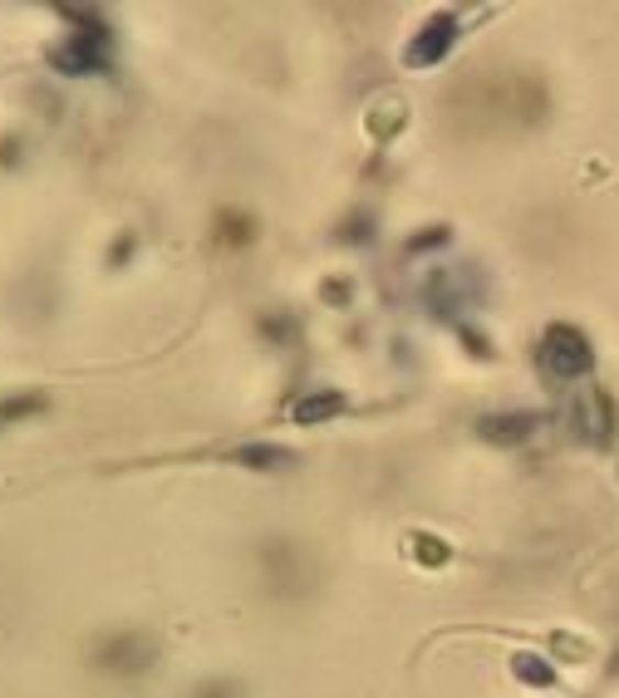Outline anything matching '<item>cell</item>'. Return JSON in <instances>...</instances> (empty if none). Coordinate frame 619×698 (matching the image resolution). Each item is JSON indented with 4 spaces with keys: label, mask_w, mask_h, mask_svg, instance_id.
I'll use <instances>...</instances> for the list:
<instances>
[{
    "label": "cell",
    "mask_w": 619,
    "mask_h": 698,
    "mask_svg": "<svg viewBox=\"0 0 619 698\" xmlns=\"http://www.w3.org/2000/svg\"><path fill=\"white\" fill-rule=\"evenodd\" d=\"M453 103H467L463 119H491L497 129H531L551 113V89L537 74H477L453 94Z\"/></svg>",
    "instance_id": "cell-1"
},
{
    "label": "cell",
    "mask_w": 619,
    "mask_h": 698,
    "mask_svg": "<svg viewBox=\"0 0 619 698\" xmlns=\"http://www.w3.org/2000/svg\"><path fill=\"white\" fill-rule=\"evenodd\" d=\"M261 570H266V590L270 596L300 600L314 590V560L306 546L296 542H266L261 546Z\"/></svg>",
    "instance_id": "cell-2"
},
{
    "label": "cell",
    "mask_w": 619,
    "mask_h": 698,
    "mask_svg": "<svg viewBox=\"0 0 619 698\" xmlns=\"http://www.w3.org/2000/svg\"><path fill=\"white\" fill-rule=\"evenodd\" d=\"M89 659H93V669L119 674V679H129V674H148L157 664V640L148 630H113L93 644Z\"/></svg>",
    "instance_id": "cell-3"
},
{
    "label": "cell",
    "mask_w": 619,
    "mask_h": 698,
    "mask_svg": "<svg viewBox=\"0 0 619 698\" xmlns=\"http://www.w3.org/2000/svg\"><path fill=\"white\" fill-rule=\"evenodd\" d=\"M541 364L551 379H585L595 364V349H590V335L575 330V325H551L541 335Z\"/></svg>",
    "instance_id": "cell-4"
},
{
    "label": "cell",
    "mask_w": 619,
    "mask_h": 698,
    "mask_svg": "<svg viewBox=\"0 0 619 698\" xmlns=\"http://www.w3.org/2000/svg\"><path fill=\"white\" fill-rule=\"evenodd\" d=\"M571 423H575L581 438L610 443V433L619 428V408H615V399L605 394V389H585V394L575 399V408H571Z\"/></svg>",
    "instance_id": "cell-5"
},
{
    "label": "cell",
    "mask_w": 619,
    "mask_h": 698,
    "mask_svg": "<svg viewBox=\"0 0 619 698\" xmlns=\"http://www.w3.org/2000/svg\"><path fill=\"white\" fill-rule=\"evenodd\" d=\"M453 45H457V15H453V10H443V15H433L423 30H418L404 59L413 69H423V65H438V59H443Z\"/></svg>",
    "instance_id": "cell-6"
},
{
    "label": "cell",
    "mask_w": 619,
    "mask_h": 698,
    "mask_svg": "<svg viewBox=\"0 0 619 698\" xmlns=\"http://www.w3.org/2000/svg\"><path fill=\"white\" fill-rule=\"evenodd\" d=\"M537 428H541V414H487V418L477 423L482 438H487V443H507V448L537 438Z\"/></svg>",
    "instance_id": "cell-7"
},
{
    "label": "cell",
    "mask_w": 619,
    "mask_h": 698,
    "mask_svg": "<svg viewBox=\"0 0 619 698\" xmlns=\"http://www.w3.org/2000/svg\"><path fill=\"white\" fill-rule=\"evenodd\" d=\"M232 462H241V468H251V472H286L290 462H296V452L270 448V443H251V448L232 452Z\"/></svg>",
    "instance_id": "cell-8"
},
{
    "label": "cell",
    "mask_w": 619,
    "mask_h": 698,
    "mask_svg": "<svg viewBox=\"0 0 619 698\" xmlns=\"http://www.w3.org/2000/svg\"><path fill=\"white\" fill-rule=\"evenodd\" d=\"M334 414H344V394H334V389H320V394H306L296 404V423H324V418H334Z\"/></svg>",
    "instance_id": "cell-9"
},
{
    "label": "cell",
    "mask_w": 619,
    "mask_h": 698,
    "mask_svg": "<svg viewBox=\"0 0 619 698\" xmlns=\"http://www.w3.org/2000/svg\"><path fill=\"white\" fill-rule=\"evenodd\" d=\"M256 237V221L246 211H217V247H246Z\"/></svg>",
    "instance_id": "cell-10"
},
{
    "label": "cell",
    "mask_w": 619,
    "mask_h": 698,
    "mask_svg": "<svg viewBox=\"0 0 619 698\" xmlns=\"http://www.w3.org/2000/svg\"><path fill=\"white\" fill-rule=\"evenodd\" d=\"M40 408H45V394L5 399V404H0V423H15V418H25V414H40Z\"/></svg>",
    "instance_id": "cell-11"
},
{
    "label": "cell",
    "mask_w": 619,
    "mask_h": 698,
    "mask_svg": "<svg viewBox=\"0 0 619 698\" xmlns=\"http://www.w3.org/2000/svg\"><path fill=\"white\" fill-rule=\"evenodd\" d=\"M408 542H413V556L428 560V566H443V560H447V546L438 542V536H423V532H418V536H408Z\"/></svg>",
    "instance_id": "cell-12"
},
{
    "label": "cell",
    "mask_w": 619,
    "mask_h": 698,
    "mask_svg": "<svg viewBox=\"0 0 619 698\" xmlns=\"http://www.w3.org/2000/svg\"><path fill=\"white\" fill-rule=\"evenodd\" d=\"M517 679H527V684H537V689H545V684H551V669H545L537 654H517Z\"/></svg>",
    "instance_id": "cell-13"
},
{
    "label": "cell",
    "mask_w": 619,
    "mask_h": 698,
    "mask_svg": "<svg viewBox=\"0 0 619 698\" xmlns=\"http://www.w3.org/2000/svg\"><path fill=\"white\" fill-rule=\"evenodd\" d=\"M192 698H246V689L236 679H207L192 689Z\"/></svg>",
    "instance_id": "cell-14"
}]
</instances>
